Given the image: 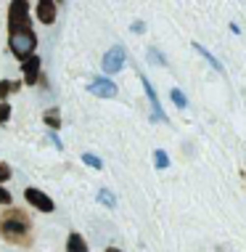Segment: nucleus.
I'll use <instances>...</instances> for the list:
<instances>
[{
  "label": "nucleus",
  "mask_w": 246,
  "mask_h": 252,
  "mask_svg": "<svg viewBox=\"0 0 246 252\" xmlns=\"http://www.w3.org/2000/svg\"><path fill=\"white\" fill-rule=\"evenodd\" d=\"M8 120H11V104L3 101V104H0V125H5Z\"/></svg>",
  "instance_id": "obj_17"
},
{
  "label": "nucleus",
  "mask_w": 246,
  "mask_h": 252,
  "mask_svg": "<svg viewBox=\"0 0 246 252\" xmlns=\"http://www.w3.org/2000/svg\"><path fill=\"white\" fill-rule=\"evenodd\" d=\"M29 11L27 0H13L8 5V51L19 61H27L37 51V32L32 27Z\"/></svg>",
  "instance_id": "obj_1"
},
{
  "label": "nucleus",
  "mask_w": 246,
  "mask_h": 252,
  "mask_svg": "<svg viewBox=\"0 0 246 252\" xmlns=\"http://www.w3.org/2000/svg\"><path fill=\"white\" fill-rule=\"evenodd\" d=\"M138 77H140L143 88H146V96H148V104H151V117H154V122H167V114H164V109L159 106V98H156L154 85L148 83V77H143V74H138Z\"/></svg>",
  "instance_id": "obj_8"
},
{
  "label": "nucleus",
  "mask_w": 246,
  "mask_h": 252,
  "mask_svg": "<svg viewBox=\"0 0 246 252\" xmlns=\"http://www.w3.org/2000/svg\"><path fill=\"white\" fill-rule=\"evenodd\" d=\"M148 56H151V61H154V64H164V59H162V53H159V51H156V48H151V51H148Z\"/></svg>",
  "instance_id": "obj_20"
},
{
  "label": "nucleus",
  "mask_w": 246,
  "mask_h": 252,
  "mask_svg": "<svg viewBox=\"0 0 246 252\" xmlns=\"http://www.w3.org/2000/svg\"><path fill=\"white\" fill-rule=\"evenodd\" d=\"M154 165L159 167V170L169 167V157H167V152H162V149H156V152H154Z\"/></svg>",
  "instance_id": "obj_14"
},
{
  "label": "nucleus",
  "mask_w": 246,
  "mask_h": 252,
  "mask_svg": "<svg viewBox=\"0 0 246 252\" xmlns=\"http://www.w3.org/2000/svg\"><path fill=\"white\" fill-rule=\"evenodd\" d=\"M24 202L29 204L32 210H37V213H53L56 210V204H53V199L48 196L45 191H40V189H24Z\"/></svg>",
  "instance_id": "obj_3"
},
{
  "label": "nucleus",
  "mask_w": 246,
  "mask_h": 252,
  "mask_svg": "<svg viewBox=\"0 0 246 252\" xmlns=\"http://www.w3.org/2000/svg\"><path fill=\"white\" fill-rule=\"evenodd\" d=\"M82 162H85L87 167H95V170H104V162H101V157H95V154H82Z\"/></svg>",
  "instance_id": "obj_16"
},
{
  "label": "nucleus",
  "mask_w": 246,
  "mask_h": 252,
  "mask_svg": "<svg viewBox=\"0 0 246 252\" xmlns=\"http://www.w3.org/2000/svg\"><path fill=\"white\" fill-rule=\"evenodd\" d=\"M169 98H172V104H175L177 109H186V106H188V101H186V93H183L180 88H172V91H169Z\"/></svg>",
  "instance_id": "obj_13"
},
{
  "label": "nucleus",
  "mask_w": 246,
  "mask_h": 252,
  "mask_svg": "<svg viewBox=\"0 0 246 252\" xmlns=\"http://www.w3.org/2000/svg\"><path fill=\"white\" fill-rule=\"evenodd\" d=\"M43 122H45L48 127H51L53 133H56L58 127H61V109H58V106H51V109H45V112H43Z\"/></svg>",
  "instance_id": "obj_10"
},
{
  "label": "nucleus",
  "mask_w": 246,
  "mask_h": 252,
  "mask_svg": "<svg viewBox=\"0 0 246 252\" xmlns=\"http://www.w3.org/2000/svg\"><path fill=\"white\" fill-rule=\"evenodd\" d=\"M106 252H122V250H117V247H106Z\"/></svg>",
  "instance_id": "obj_22"
},
{
  "label": "nucleus",
  "mask_w": 246,
  "mask_h": 252,
  "mask_svg": "<svg viewBox=\"0 0 246 252\" xmlns=\"http://www.w3.org/2000/svg\"><path fill=\"white\" fill-rule=\"evenodd\" d=\"M87 91H90L95 98H114L117 96V83H111L109 77H95L93 83L87 85Z\"/></svg>",
  "instance_id": "obj_6"
},
{
  "label": "nucleus",
  "mask_w": 246,
  "mask_h": 252,
  "mask_svg": "<svg viewBox=\"0 0 246 252\" xmlns=\"http://www.w3.org/2000/svg\"><path fill=\"white\" fill-rule=\"evenodd\" d=\"M125 59H127V53H125V48H122V45L109 48L106 56H104V72H106V74H117L122 66H125Z\"/></svg>",
  "instance_id": "obj_5"
},
{
  "label": "nucleus",
  "mask_w": 246,
  "mask_h": 252,
  "mask_svg": "<svg viewBox=\"0 0 246 252\" xmlns=\"http://www.w3.org/2000/svg\"><path fill=\"white\" fill-rule=\"evenodd\" d=\"M66 252H87V242H85V236L77 234V231H72V234L66 236Z\"/></svg>",
  "instance_id": "obj_9"
},
{
  "label": "nucleus",
  "mask_w": 246,
  "mask_h": 252,
  "mask_svg": "<svg viewBox=\"0 0 246 252\" xmlns=\"http://www.w3.org/2000/svg\"><path fill=\"white\" fill-rule=\"evenodd\" d=\"M22 74H24L22 85H37L40 77H43V59L35 53V56H29L27 61H22Z\"/></svg>",
  "instance_id": "obj_4"
},
{
  "label": "nucleus",
  "mask_w": 246,
  "mask_h": 252,
  "mask_svg": "<svg viewBox=\"0 0 246 252\" xmlns=\"http://www.w3.org/2000/svg\"><path fill=\"white\" fill-rule=\"evenodd\" d=\"M146 27H143V22H133V32H143Z\"/></svg>",
  "instance_id": "obj_21"
},
{
  "label": "nucleus",
  "mask_w": 246,
  "mask_h": 252,
  "mask_svg": "<svg viewBox=\"0 0 246 252\" xmlns=\"http://www.w3.org/2000/svg\"><path fill=\"white\" fill-rule=\"evenodd\" d=\"M193 48H196V51H199V53H201L204 59L209 61V64H212V69H217V72H225V66H222V64H220V61H217L215 56H212V53H209L207 48H204V45H199V43H193Z\"/></svg>",
  "instance_id": "obj_12"
},
{
  "label": "nucleus",
  "mask_w": 246,
  "mask_h": 252,
  "mask_svg": "<svg viewBox=\"0 0 246 252\" xmlns=\"http://www.w3.org/2000/svg\"><path fill=\"white\" fill-rule=\"evenodd\" d=\"M0 204H5V207H13V194L8 191V189L0 186Z\"/></svg>",
  "instance_id": "obj_18"
},
{
  "label": "nucleus",
  "mask_w": 246,
  "mask_h": 252,
  "mask_svg": "<svg viewBox=\"0 0 246 252\" xmlns=\"http://www.w3.org/2000/svg\"><path fill=\"white\" fill-rule=\"evenodd\" d=\"M98 202H104L106 207H117V199H114V194L109 191V189H101L98 191Z\"/></svg>",
  "instance_id": "obj_15"
},
{
  "label": "nucleus",
  "mask_w": 246,
  "mask_h": 252,
  "mask_svg": "<svg viewBox=\"0 0 246 252\" xmlns=\"http://www.w3.org/2000/svg\"><path fill=\"white\" fill-rule=\"evenodd\" d=\"M0 239L11 247H32L35 231H32V218L24 207H5L0 213Z\"/></svg>",
  "instance_id": "obj_2"
},
{
  "label": "nucleus",
  "mask_w": 246,
  "mask_h": 252,
  "mask_svg": "<svg viewBox=\"0 0 246 252\" xmlns=\"http://www.w3.org/2000/svg\"><path fill=\"white\" fill-rule=\"evenodd\" d=\"M8 178H11V165L8 162H0V186H3Z\"/></svg>",
  "instance_id": "obj_19"
},
{
  "label": "nucleus",
  "mask_w": 246,
  "mask_h": 252,
  "mask_svg": "<svg viewBox=\"0 0 246 252\" xmlns=\"http://www.w3.org/2000/svg\"><path fill=\"white\" fill-rule=\"evenodd\" d=\"M56 13H58V5L53 3V0H37L35 3V16L40 24L51 27L53 22H56Z\"/></svg>",
  "instance_id": "obj_7"
},
{
  "label": "nucleus",
  "mask_w": 246,
  "mask_h": 252,
  "mask_svg": "<svg viewBox=\"0 0 246 252\" xmlns=\"http://www.w3.org/2000/svg\"><path fill=\"white\" fill-rule=\"evenodd\" d=\"M19 88H22V83H19V80H0V104H3V101L8 98L11 93H16Z\"/></svg>",
  "instance_id": "obj_11"
}]
</instances>
